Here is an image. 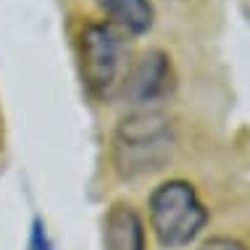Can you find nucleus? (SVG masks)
<instances>
[{"label": "nucleus", "mask_w": 250, "mask_h": 250, "mask_svg": "<svg viewBox=\"0 0 250 250\" xmlns=\"http://www.w3.org/2000/svg\"><path fill=\"white\" fill-rule=\"evenodd\" d=\"M147 213L153 234L168 250L190 245L208 221L206 206L185 179H168L155 187L147 200Z\"/></svg>", "instance_id": "nucleus-3"}, {"label": "nucleus", "mask_w": 250, "mask_h": 250, "mask_svg": "<svg viewBox=\"0 0 250 250\" xmlns=\"http://www.w3.org/2000/svg\"><path fill=\"white\" fill-rule=\"evenodd\" d=\"M198 250H248V248L234 237H211L208 242H203Z\"/></svg>", "instance_id": "nucleus-7"}, {"label": "nucleus", "mask_w": 250, "mask_h": 250, "mask_svg": "<svg viewBox=\"0 0 250 250\" xmlns=\"http://www.w3.org/2000/svg\"><path fill=\"white\" fill-rule=\"evenodd\" d=\"M121 95L134 108H153L174 90L171 61L164 50H147L126 69L121 79Z\"/></svg>", "instance_id": "nucleus-4"}, {"label": "nucleus", "mask_w": 250, "mask_h": 250, "mask_svg": "<svg viewBox=\"0 0 250 250\" xmlns=\"http://www.w3.org/2000/svg\"><path fill=\"white\" fill-rule=\"evenodd\" d=\"M174 153V126L155 108H137L119 121L111 140V164L121 179L161 171Z\"/></svg>", "instance_id": "nucleus-1"}, {"label": "nucleus", "mask_w": 250, "mask_h": 250, "mask_svg": "<svg viewBox=\"0 0 250 250\" xmlns=\"http://www.w3.org/2000/svg\"><path fill=\"white\" fill-rule=\"evenodd\" d=\"M105 250H145V224L129 203H113L103 221Z\"/></svg>", "instance_id": "nucleus-5"}, {"label": "nucleus", "mask_w": 250, "mask_h": 250, "mask_svg": "<svg viewBox=\"0 0 250 250\" xmlns=\"http://www.w3.org/2000/svg\"><path fill=\"white\" fill-rule=\"evenodd\" d=\"M100 5L111 16V24H116L121 32L145 35L153 26L155 11L150 0H100Z\"/></svg>", "instance_id": "nucleus-6"}, {"label": "nucleus", "mask_w": 250, "mask_h": 250, "mask_svg": "<svg viewBox=\"0 0 250 250\" xmlns=\"http://www.w3.org/2000/svg\"><path fill=\"white\" fill-rule=\"evenodd\" d=\"M126 32L111 21H87L79 32L82 82L95 100H108L126 74Z\"/></svg>", "instance_id": "nucleus-2"}]
</instances>
